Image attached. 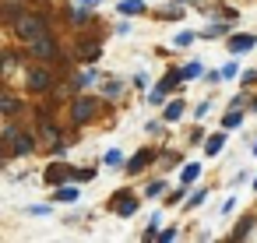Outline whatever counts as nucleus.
<instances>
[{"instance_id":"20","label":"nucleus","mask_w":257,"mask_h":243,"mask_svg":"<svg viewBox=\"0 0 257 243\" xmlns=\"http://www.w3.org/2000/svg\"><path fill=\"white\" fill-rule=\"evenodd\" d=\"M180 74H183V81H194V78H204L208 71H204V64H201V60H187V64L180 67Z\"/></svg>"},{"instance_id":"30","label":"nucleus","mask_w":257,"mask_h":243,"mask_svg":"<svg viewBox=\"0 0 257 243\" xmlns=\"http://www.w3.org/2000/svg\"><path fill=\"white\" fill-rule=\"evenodd\" d=\"M232 78H239V64H236V60L222 64V81H232Z\"/></svg>"},{"instance_id":"4","label":"nucleus","mask_w":257,"mask_h":243,"mask_svg":"<svg viewBox=\"0 0 257 243\" xmlns=\"http://www.w3.org/2000/svg\"><path fill=\"white\" fill-rule=\"evenodd\" d=\"M36 148H39V134H36V131L18 127V131H15V138H11V141H4V166H8L11 159H29Z\"/></svg>"},{"instance_id":"41","label":"nucleus","mask_w":257,"mask_h":243,"mask_svg":"<svg viewBox=\"0 0 257 243\" xmlns=\"http://www.w3.org/2000/svg\"><path fill=\"white\" fill-rule=\"evenodd\" d=\"M159 225H162V215H159V211H152V218H148V229H159Z\"/></svg>"},{"instance_id":"21","label":"nucleus","mask_w":257,"mask_h":243,"mask_svg":"<svg viewBox=\"0 0 257 243\" xmlns=\"http://www.w3.org/2000/svg\"><path fill=\"white\" fill-rule=\"evenodd\" d=\"M229 25H232V22H222V18H218L215 25H208V29L201 32V39H222V36H229Z\"/></svg>"},{"instance_id":"16","label":"nucleus","mask_w":257,"mask_h":243,"mask_svg":"<svg viewBox=\"0 0 257 243\" xmlns=\"http://www.w3.org/2000/svg\"><path fill=\"white\" fill-rule=\"evenodd\" d=\"M253 229H257V215H243V218L232 225V232H229V236H232V239H246Z\"/></svg>"},{"instance_id":"27","label":"nucleus","mask_w":257,"mask_h":243,"mask_svg":"<svg viewBox=\"0 0 257 243\" xmlns=\"http://www.w3.org/2000/svg\"><path fill=\"white\" fill-rule=\"evenodd\" d=\"M197 36H201V32H176V36H173V46H180V50H187V46H190V43H194Z\"/></svg>"},{"instance_id":"13","label":"nucleus","mask_w":257,"mask_h":243,"mask_svg":"<svg viewBox=\"0 0 257 243\" xmlns=\"http://www.w3.org/2000/svg\"><path fill=\"white\" fill-rule=\"evenodd\" d=\"M123 92H127V85H123L120 78H106V81H102V99H106V102L123 99Z\"/></svg>"},{"instance_id":"23","label":"nucleus","mask_w":257,"mask_h":243,"mask_svg":"<svg viewBox=\"0 0 257 243\" xmlns=\"http://www.w3.org/2000/svg\"><path fill=\"white\" fill-rule=\"evenodd\" d=\"M243 116H246L243 109H232V106H229V113L222 116V127H225V131H236V127H243Z\"/></svg>"},{"instance_id":"8","label":"nucleus","mask_w":257,"mask_h":243,"mask_svg":"<svg viewBox=\"0 0 257 243\" xmlns=\"http://www.w3.org/2000/svg\"><path fill=\"white\" fill-rule=\"evenodd\" d=\"M25 50H29V57H32V60H43V64H53V57L60 53V46H57V39H53V36H43V39L29 43Z\"/></svg>"},{"instance_id":"32","label":"nucleus","mask_w":257,"mask_h":243,"mask_svg":"<svg viewBox=\"0 0 257 243\" xmlns=\"http://www.w3.org/2000/svg\"><path fill=\"white\" fill-rule=\"evenodd\" d=\"M180 236V225H169V229H159V243H173Z\"/></svg>"},{"instance_id":"44","label":"nucleus","mask_w":257,"mask_h":243,"mask_svg":"<svg viewBox=\"0 0 257 243\" xmlns=\"http://www.w3.org/2000/svg\"><path fill=\"white\" fill-rule=\"evenodd\" d=\"M253 190H257V176H253Z\"/></svg>"},{"instance_id":"38","label":"nucleus","mask_w":257,"mask_h":243,"mask_svg":"<svg viewBox=\"0 0 257 243\" xmlns=\"http://www.w3.org/2000/svg\"><path fill=\"white\" fill-rule=\"evenodd\" d=\"M134 88H148V74H145V71L134 74Z\"/></svg>"},{"instance_id":"35","label":"nucleus","mask_w":257,"mask_h":243,"mask_svg":"<svg viewBox=\"0 0 257 243\" xmlns=\"http://www.w3.org/2000/svg\"><path fill=\"white\" fill-rule=\"evenodd\" d=\"M159 18H173V22H176V18H183V8H162Z\"/></svg>"},{"instance_id":"1","label":"nucleus","mask_w":257,"mask_h":243,"mask_svg":"<svg viewBox=\"0 0 257 243\" xmlns=\"http://www.w3.org/2000/svg\"><path fill=\"white\" fill-rule=\"evenodd\" d=\"M8 29H11V36H15L22 46H29V43H36V39H43V36H53V18H50V11L25 8Z\"/></svg>"},{"instance_id":"18","label":"nucleus","mask_w":257,"mask_h":243,"mask_svg":"<svg viewBox=\"0 0 257 243\" xmlns=\"http://www.w3.org/2000/svg\"><path fill=\"white\" fill-rule=\"evenodd\" d=\"M222 148H225V127H222L218 134H208V141H204V155H208V159H215Z\"/></svg>"},{"instance_id":"36","label":"nucleus","mask_w":257,"mask_h":243,"mask_svg":"<svg viewBox=\"0 0 257 243\" xmlns=\"http://www.w3.org/2000/svg\"><path fill=\"white\" fill-rule=\"evenodd\" d=\"M204 141H208V134H204L201 127H194V131H190V145H204Z\"/></svg>"},{"instance_id":"11","label":"nucleus","mask_w":257,"mask_h":243,"mask_svg":"<svg viewBox=\"0 0 257 243\" xmlns=\"http://www.w3.org/2000/svg\"><path fill=\"white\" fill-rule=\"evenodd\" d=\"M225 46H229V53H232V57H239V53H250V50L257 46V32H239V36H225Z\"/></svg>"},{"instance_id":"24","label":"nucleus","mask_w":257,"mask_h":243,"mask_svg":"<svg viewBox=\"0 0 257 243\" xmlns=\"http://www.w3.org/2000/svg\"><path fill=\"white\" fill-rule=\"evenodd\" d=\"M204 169H201V162H187L183 169H180V183H197V176H201Z\"/></svg>"},{"instance_id":"19","label":"nucleus","mask_w":257,"mask_h":243,"mask_svg":"<svg viewBox=\"0 0 257 243\" xmlns=\"http://www.w3.org/2000/svg\"><path fill=\"white\" fill-rule=\"evenodd\" d=\"M0 113H4V116H22V102L11 92H4V95H0Z\"/></svg>"},{"instance_id":"22","label":"nucleus","mask_w":257,"mask_h":243,"mask_svg":"<svg viewBox=\"0 0 257 243\" xmlns=\"http://www.w3.org/2000/svg\"><path fill=\"white\" fill-rule=\"evenodd\" d=\"M204 201H208V187H197V190H190V194H187L183 208H187V211H194V208H201Z\"/></svg>"},{"instance_id":"28","label":"nucleus","mask_w":257,"mask_h":243,"mask_svg":"<svg viewBox=\"0 0 257 243\" xmlns=\"http://www.w3.org/2000/svg\"><path fill=\"white\" fill-rule=\"evenodd\" d=\"M159 162L173 169V166H180V152H169V148H159Z\"/></svg>"},{"instance_id":"37","label":"nucleus","mask_w":257,"mask_h":243,"mask_svg":"<svg viewBox=\"0 0 257 243\" xmlns=\"http://www.w3.org/2000/svg\"><path fill=\"white\" fill-rule=\"evenodd\" d=\"M29 215H36V218H43V215H50V204H32V208H29Z\"/></svg>"},{"instance_id":"6","label":"nucleus","mask_w":257,"mask_h":243,"mask_svg":"<svg viewBox=\"0 0 257 243\" xmlns=\"http://www.w3.org/2000/svg\"><path fill=\"white\" fill-rule=\"evenodd\" d=\"M138 208H141V197H138L134 190H116V194L109 197V211H116L120 218H134Z\"/></svg>"},{"instance_id":"31","label":"nucleus","mask_w":257,"mask_h":243,"mask_svg":"<svg viewBox=\"0 0 257 243\" xmlns=\"http://www.w3.org/2000/svg\"><path fill=\"white\" fill-rule=\"evenodd\" d=\"M187 187H190V183H180V187H176V190H173V194H169V197H166V204H176V201H183V197H187V194H190V190H187Z\"/></svg>"},{"instance_id":"14","label":"nucleus","mask_w":257,"mask_h":243,"mask_svg":"<svg viewBox=\"0 0 257 243\" xmlns=\"http://www.w3.org/2000/svg\"><path fill=\"white\" fill-rule=\"evenodd\" d=\"M78 201V183H64V187H53V204H74Z\"/></svg>"},{"instance_id":"34","label":"nucleus","mask_w":257,"mask_h":243,"mask_svg":"<svg viewBox=\"0 0 257 243\" xmlns=\"http://www.w3.org/2000/svg\"><path fill=\"white\" fill-rule=\"evenodd\" d=\"M18 60H22V53H15V50H11V53L4 57V74H11V71L18 67Z\"/></svg>"},{"instance_id":"15","label":"nucleus","mask_w":257,"mask_h":243,"mask_svg":"<svg viewBox=\"0 0 257 243\" xmlns=\"http://www.w3.org/2000/svg\"><path fill=\"white\" fill-rule=\"evenodd\" d=\"M183 113H187V102L183 99H169L166 109H162V120L166 124H176V120H183Z\"/></svg>"},{"instance_id":"7","label":"nucleus","mask_w":257,"mask_h":243,"mask_svg":"<svg viewBox=\"0 0 257 243\" xmlns=\"http://www.w3.org/2000/svg\"><path fill=\"white\" fill-rule=\"evenodd\" d=\"M67 180H74V166H67L64 159H53L43 169V183H50V187H64Z\"/></svg>"},{"instance_id":"33","label":"nucleus","mask_w":257,"mask_h":243,"mask_svg":"<svg viewBox=\"0 0 257 243\" xmlns=\"http://www.w3.org/2000/svg\"><path fill=\"white\" fill-rule=\"evenodd\" d=\"M239 85H243V88H250V85H257V71H253V67H246V71H239Z\"/></svg>"},{"instance_id":"40","label":"nucleus","mask_w":257,"mask_h":243,"mask_svg":"<svg viewBox=\"0 0 257 243\" xmlns=\"http://www.w3.org/2000/svg\"><path fill=\"white\" fill-rule=\"evenodd\" d=\"M232 208H236V201L229 197V201H222V208H218V211H222V215H232Z\"/></svg>"},{"instance_id":"5","label":"nucleus","mask_w":257,"mask_h":243,"mask_svg":"<svg viewBox=\"0 0 257 243\" xmlns=\"http://www.w3.org/2000/svg\"><path fill=\"white\" fill-rule=\"evenodd\" d=\"M180 81H183V74H180V67H173V71H166L162 78H159V85L148 92V102L152 106H162L173 92H180Z\"/></svg>"},{"instance_id":"26","label":"nucleus","mask_w":257,"mask_h":243,"mask_svg":"<svg viewBox=\"0 0 257 243\" xmlns=\"http://www.w3.org/2000/svg\"><path fill=\"white\" fill-rule=\"evenodd\" d=\"M95 176H99L95 166H81V169H74V183H92Z\"/></svg>"},{"instance_id":"39","label":"nucleus","mask_w":257,"mask_h":243,"mask_svg":"<svg viewBox=\"0 0 257 243\" xmlns=\"http://www.w3.org/2000/svg\"><path fill=\"white\" fill-rule=\"evenodd\" d=\"M208 109H211V102H208V99H204V102H197V109H194V116H197V120H201V116H204V113H208Z\"/></svg>"},{"instance_id":"12","label":"nucleus","mask_w":257,"mask_h":243,"mask_svg":"<svg viewBox=\"0 0 257 243\" xmlns=\"http://www.w3.org/2000/svg\"><path fill=\"white\" fill-rule=\"evenodd\" d=\"M95 81H99V71H95V67L88 64L85 71H78V74L71 78V88H74V95H81V92H88V88H92Z\"/></svg>"},{"instance_id":"9","label":"nucleus","mask_w":257,"mask_h":243,"mask_svg":"<svg viewBox=\"0 0 257 243\" xmlns=\"http://www.w3.org/2000/svg\"><path fill=\"white\" fill-rule=\"evenodd\" d=\"M155 159H159V152H155V148H138V152L127 159L123 173H127V176H141V173H145V169H148Z\"/></svg>"},{"instance_id":"10","label":"nucleus","mask_w":257,"mask_h":243,"mask_svg":"<svg viewBox=\"0 0 257 243\" xmlns=\"http://www.w3.org/2000/svg\"><path fill=\"white\" fill-rule=\"evenodd\" d=\"M99 53H102V43H99V32H95L88 43H85V39L78 43V53H74V60H78V64H95V60H99Z\"/></svg>"},{"instance_id":"43","label":"nucleus","mask_w":257,"mask_h":243,"mask_svg":"<svg viewBox=\"0 0 257 243\" xmlns=\"http://www.w3.org/2000/svg\"><path fill=\"white\" fill-rule=\"evenodd\" d=\"M250 152H253V155H257V141H250Z\"/></svg>"},{"instance_id":"3","label":"nucleus","mask_w":257,"mask_h":243,"mask_svg":"<svg viewBox=\"0 0 257 243\" xmlns=\"http://www.w3.org/2000/svg\"><path fill=\"white\" fill-rule=\"evenodd\" d=\"M53 88H57V74H53V67L50 64H32V67H25V92H32V95H53Z\"/></svg>"},{"instance_id":"17","label":"nucleus","mask_w":257,"mask_h":243,"mask_svg":"<svg viewBox=\"0 0 257 243\" xmlns=\"http://www.w3.org/2000/svg\"><path fill=\"white\" fill-rule=\"evenodd\" d=\"M145 11H148L145 0H120L116 4V15H123V18H134V15H145Z\"/></svg>"},{"instance_id":"2","label":"nucleus","mask_w":257,"mask_h":243,"mask_svg":"<svg viewBox=\"0 0 257 243\" xmlns=\"http://www.w3.org/2000/svg\"><path fill=\"white\" fill-rule=\"evenodd\" d=\"M67 116H71V124L74 127H85V124H95L99 116H102V99H95V95H74L71 99V106H67Z\"/></svg>"},{"instance_id":"42","label":"nucleus","mask_w":257,"mask_h":243,"mask_svg":"<svg viewBox=\"0 0 257 243\" xmlns=\"http://www.w3.org/2000/svg\"><path fill=\"white\" fill-rule=\"evenodd\" d=\"M246 109H250V113H253V109H257V99H253V95H250V106H246Z\"/></svg>"},{"instance_id":"25","label":"nucleus","mask_w":257,"mask_h":243,"mask_svg":"<svg viewBox=\"0 0 257 243\" xmlns=\"http://www.w3.org/2000/svg\"><path fill=\"white\" fill-rule=\"evenodd\" d=\"M102 162H106V166H113V169H116V166H120V169L127 166V159H123V152H120V148H109V152L102 155Z\"/></svg>"},{"instance_id":"29","label":"nucleus","mask_w":257,"mask_h":243,"mask_svg":"<svg viewBox=\"0 0 257 243\" xmlns=\"http://www.w3.org/2000/svg\"><path fill=\"white\" fill-rule=\"evenodd\" d=\"M162 194H166V180H152L145 187V197H162Z\"/></svg>"}]
</instances>
